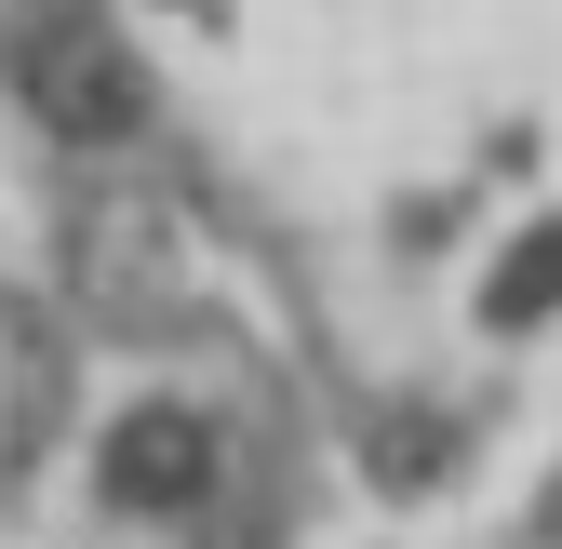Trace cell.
<instances>
[{"mask_svg": "<svg viewBox=\"0 0 562 549\" xmlns=\"http://www.w3.org/2000/svg\"><path fill=\"white\" fill-rule=\"evenodd\" d=\"M175 14H188V27H228V0H175Z\"/></svg>", "mask_w": 562, "mask_h": 549, "instance_id": "5b68a950", "label": "cell"}, {"mask_svg": "<svg viewBox=\"0 0 562 549\" xmlns=\"http://www.w3.org/2000/svg\"><path fill=\"white\" fill-rule=\"evenodd\" d=\"M0 67H14L27 121L54 148H81V161L148 134V54L121 41L108 0H14V14H0Z\"/></svg>", "mask_w": 562, "mask_h": 549, "instance_id": "6da1fadb", "label": "cell"}, {"mask_svg": "<svg viewBox=\"0 0 562 549\" xmlns=\"http://www.w3.org/2000/svg\"><path fill=\"white\" fill-rule=\"evenodd\" d=\"M94 496H108L121 523H201V509L228 496V429H215V402H175V389L121 402V416L94 429Z\"/></svg>", "mask_w": 562, "mask_h": 549, "instance_id": "7a4b0ae2", "label": "cell"}, {"mask_svg": "<svg viewBox=\"0 0 562 549\" xmlns=\"http://www.w3.org/2000/svg\"><path fill=\"white\" fill-rule=\"evenodd\" d=\"M536 549H549V536H536Z\"/></svg>", "mask_w": 562, "mask_h": 549, "instance_id": "8992f818", "label": "cell"}, {"mask_svg": "<svg viewBox=\"0 0 562 549\" xmlns=\"http://www.w3.org/2000/svg\"><path fill=\"white\" fill-rule=\"evenodd\" d=\"M362 469L389 496H429L442 469H456V416H429V402H375L362 416Z\"/></svg>", "mask_w": 562, "mask_h": 549, "instance_id": "277c9868", "label": "cell"}, {"mask_svg": "<svg viewBox=\"0 0 562 549\" xmlns=\"http://www.w3.org/2000/svg\"><path fill=\"white\" fill-rule=\"evenodd\" d=\"M469 322H482V335H549V322H562V215H522L496 255H482Z\"/></svg>", "mask_w": 562, "mask_h": 549, "instance_id": "3957f363", "label": "cell"}]
</instances>
